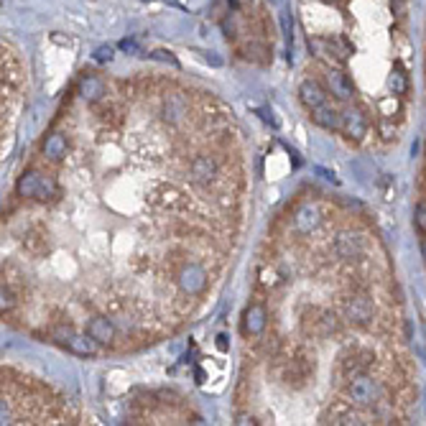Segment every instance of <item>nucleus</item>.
<instances>
[{"mask_svg":"<svg viewBox=\"0 0 426 426\" xmlns=\"http://www.w3.org/2000/svg\"><path fill=\"white\" fill-rule=\"evenodd\" d=\"M15 192L18 197H29V199H38V202H46V199H54L59 197V184L46 176L41 172H23L15 181Z\"/></svg>","mask_w":426,"mask_h":426,"instance_id":"f257e3e1","label":"nucleus"},{"mask_svg":"<svg viewBox=\"0 0 426 426\" xmlns=\"http://www.w3.org/2000/svg\"><path fill=\"white\" fill-rule=\"evenodd\" d=\"M347 396L355 406H373L381 398V386L378 381H373L367 373H360L352 378V383L347 386Z\"/></svg>","mask_w":426,"mask_h":426,"instance_id":"f03ea898","label":"nucleus"},{"mask_svg":"<svg viewBox=\"0 0 426 426\" xmlns=\"http://www.w3.org/2000/svg\"><path fill=\"white\" fill-rule=\"evenodd\" d=\"M176 284H179V289L187 294V296H197V294H202L204 286H207V271H204L202 266H197V263H187V266L179 271Z\"/></svg>","mask_w":426,"mask_h":426,"instance_id":"7ed1b4c3","label":"nucleus"},{"mask_svg":"<svg viewBox=\"0 0 426 426\" xmlns=\"http://www.w3.org/2000/svg\"><path fill=\"white\" fill-rule=\"evenodd\" d=\"M344 317H347V321L350 324H358V327H365V324H370L375 317V304L367 296H352V299H347V304H344Z\"/></svg>","mask_w":426,"mask_h":426,"instance_id":"20e7f679","label":"nucleus"},{"mask_svg":"<svg viewBox=\"0 0 426 426\" xmlns=\"http://www.w3.org/2000/svg\"><path fill=\"white\" fill-rule=\"evenodd\" d=\"M340 130H342L350 141H363V135L367 133V115L360 110V107H347V110H342Z\"/></svg>","mask_w":426,"mask_h":426,"instance_id":"39448f33","label":"nucleus"},{"mask_svg":"<svg viewBox=\"0 0 426 426\" xmlns=\"http://www.w3.org/2000/svg\"><path fill=\"white\" fill-rule=\"evenodd\" d=\"M268 324V312L263 304H250L243 314V335L245 337H258L263 335V329Z\"/></svg>","mask_w":426,"mask_h":426,"instance_id":"423d86ee","label":"nucleus"},{"mask_svg":"<svg viewBox=\"0 0 426 426\" xmlns=\"http://www.w3.org/2000/svg\"><path fill=\"white\" fill-rule=\"evenodd\" d=\"M294 225H296V230L301 235H309V232H314L317 227L321 225V212L317 204L312 202H304L299 210L294 212Z\"/></svg>","mask_w":426,"mask_h":426,"instance_id":"0eeeda50","label":"nucleus"},{"mask_svg":"<svg viewBox=\"0 0 426 426\" xmlns=\"http://www.w3.org/2000/svg\"><path fill=\"white\" fill-rule=\"evenodd\" d=\"M189 174H192V181L195 184H199V187H207V184H212L217 176V161L212 156H197L195 161H192V166H189Z\"/></svg>","mask_w":426,"mask_h":426,"instance_id":"6e6552de","label":"nucleus"},{"mask_svg":"<svg viewBox=\"0 0 426 426\" xmlns=\"http://www.w3.org/2000/svg\"><path fill=\"white\" fill-rule=\"evenodd\" d=\"M299 100L301 105L309 107V110H317L319 105H324V100H327V92L321 87L317 79H304L299 84Z\"/></svg>","mask_w":426,"mask_h":426,"instance_id":"1a4fd4ad","label":"nucleus"},{"mask_svg":"<svg viewBox=\"0 0 426 426\" xmlns=\"http://www.w3.org/2000/svg\"><path fill=\"white\" fill-rule=\"evenodd\" d=\"M335 248L342 258H360L363 250H365V243H363V238L355 235V232H342V235L337 238Z\"/></svg>","mask_w":426,"mask_h":426,"instance_id":"9d476101","label":"nucleus"},{"mask_svg":"<svg viewBox=\"0 0 426 426\" xmlns=\"http://www.w3.org/2000/svg\"><path fill=\"white\" fill-rule=\"evenodd\" d=\"M187 110H189V105H187V100H184V95H169V98L164 100V110H161V115H164L166 123L176 125V123L184 120Z\"/></svg>","mask_w":426,"mask_h":426,"instance_id":"9b49d317","label":"nucleus"},{"mask_svg":"<svg viewBox=\"0 0 426 426\" xmlns=\"http://www.w3.org/2000/svg\"><path fill=\"white\" fill-rule=\"evenodd\" d=\"M87 335L95 337L100 344H110L115 340V324L107 317H92L87 324Z\"/></svg>","mask_w":426,"mask_h":426,"instance_id":"f8f14e48","label":"nucleus"},{"mask_svg":"<svg viewBox=\"0 0 426 426\" xmlns=\"http://www.w3.org/2000/svg\"><path fill=\"white\" fill-rule=\"evenodd\" d=\"M327 82H329V92H332L337 100L347 102V100L352 98V84H350V79H347V75H344L342 69H329Z\"/></svg>","mask_w":426,"mask_h":426,"instance_id":"ddd939ff","label":"nucleus"},{"mask_svg":"<svg viewBox=\"0 0 426 426\" xmlns=\"http://www.w3.org/2000/svg\"><path fill=\"white\" fill-rule=\"evenodd\" d=\"M67 347L75 352V355H82V358H95V355H98V350H100V342L90 335H72L67 340Z\"/></svg>","mask_w":426,"mask_h":426,"instance_id":"4468645a","label":"nucleus"},{"mask_svg":"<svg viewBox=\"0 0 426 426\" xmlns=\"http://www.w3.org/2000/svg\"><path fill=\"white\" fill-rule=\"evenodd\" d=\"M79 98L84 102H100V100L105 98V82L100 77H84L82 82H79Z\"/></svg>","mask_w":426,"mask_h":426,"instance_id":"2eb2a0df","label":"nucleus"},{"mask_svg":"<svg viewBox=\"0 0 426 426\" xmlns=\"http://www.w3.org/2000/svg\"><path fill=\"white\" fill-rule=\"evenodd\" d=\"M312 120H314L319 128H324V130H340L342 112H337L335 107H329V105H319L317 110H312Z\"/></svg>","mask_w":426,"mask_h":426,"instance_id":"dca6fc26","label":"nucleus"},{"mask_svg":"<svg viewBox=\"0 0 426 426\" xmlns=\"http://www.w3.org/2000/svg\"><path fill=\"white\" fill-rule=\"evenodd\" d=\"M41 151H44V156L49 158V161H61V158L67 156V138L61 133H49L44 146H41Z\"/></svg>","mask_w":426,"mask_h":426,"instance_id":"f3484780","label":"nucleus"},{"mask_svg":"<svg viewBox=\"0 0 426 426\" xmlns=\"http://www.w3.org/2000/svg\"><path fill=\"white\" fill-rule=\"evenodd\" d=\"M370 363H373V355H370V352H363V355H358V358H355V363H352V358L344 360V370H347V373H352V378H355V375L365 373L367 367H370Z\"/></svg>","mask_w":426,"mask_h":426,"instance_id":"a211bd4d","label":"nucleus"},{"mask_svg":"<svg viewBox=\"0 0 426 426\" xmlns=\"http://www.w3.org/2000/svg\"><path fill=\"white\" fill-rule=\"evenodd\" d=\"M388 87L393 95H406L409 79H406V72L401 67H393V72H390V77H388Z\"/></svg>","mask_w":426,"mask_h":426,"instance_id":"6ab92c4d","label":"nucleus"},{"mask_svg":"<svg viewBox=\"0 0 426 426\" xmlns=\"http://www.w3.org/2000/svg\"><path fill=\"white\" fill-rule=\"evenodd\" d=\"M278 21H281V31H284V41H286V46H291V38H294V21H291V13H289V10H281V15H278Z\"/></svg>","mask_w":426,"mask_h":426,"instance_id":"aec40b11","label":"nucleus"},{"mask_svg":"<svg viewBox=\"0 0 426 426\" xmlns=\"http://www.w3.org/2000/svg\"><path fill=\"white\" fill-rule=\"evenodd\" d=\"M13 307H15V296H13V291L3 286V291H0V312L6 314V312H10V309H13Z\"/></svg>","mask_w":426,"mask_h":426,"instance_id":"412c9836","label":"nucleus"},{"mask_svg":"<svg viewBox=\"0 0 426 426\" xmlns=\"http://www.w3.org/2000/svg\"><path fill=\"white\" fill-rule=\"evenodd\" d=\"M151 59L166 61V64H172V67H179V59H176L172 52H166V49H156V52H151Z\"/></svg>","mask_w":426,"mask_h":426,"instance_id":"4be33fe9","label":"nucleus"},{"mask_svg":"<svg viewBox=\"0 0 426 426\" xmlns=\"http://www.w3.org/2000/svg\"><path fill=\"white\" fill-rule=\"evenodd\" d=\"M112 54H115V49H112L110 44L98 46V49H95V61H98V64H107V61L112 59Z\"/></svg>","mask_w":426,"mask_h":426,"instance_id":"5701e85b","label":"nucleus"},{"mask_svg":"<svg viewBox=\"0 0 426 426\" xmlns=\"http://www.w3.org/2000/svg\"><path fill=\"white\" fill-rule=\"evenodd\" d=\"M413 222L421 232H426V199L416 204V212H413Z\"/></svg>","mask_w":426,"mask_h":426,"instance_id":"b1692460","label":"nucleus"},{"mask_svg":"<svg viewBox=\"0 0 426 426\" xmlns=\"http://www.w3.org/2000/svg\"><path fill=\"white\" fill-rule=\"evenodd\" d=\"M120 49L128 54H141V46L135 44L133 38H123V41H120Z\"/></svg>","mask_w":426,"mask_h":426,"instance_id":"393cba45","label":"nucleus"},{"mask_svg":"<svg viewBox=\"0 0 426 426\" xmlns=\"http://www.w3.org/2000/svg\"><path fill=\"white\" fill-rule=\"evenodd\" d=\"M217 350L227 352L230 350V342H227V335H217Z\"/></svg>","mask_w":426,"mask_h":426,"instance_id":"a878e982","label":"nucleus"},{"mask_svg":"<svg viewBox=\"0 0 426 426\" xmlns=\"http://www.w3.org/2000/svg\"><path fill=\"white\" fill-rule=\"evenodd\" d=\"M235 424H240V426H248V424H258V421L253 419V416H245V413H240L238 416V421Z\"/></svg>","mask_w":426,"mask_h":426,"instance_id":"bb28decb","label":"nucleus"},{"mask_svg":"<svg viewBox=\"0 0 426 426\" xmlns=\"http://www.w3.org/2000/svg\"><path fill=\"white\" fill-rule=\"evenodd\" d=\"M197 383H199V386H202V383H204V373H202V370H199V367H197Z\"/></svg>","mask_w":426,"mask_h":426,"instance_id":"cd10ccee","label":"nucleus"},{"mask_svg":"<svg viewBox=\"0 0 426 426\" xmlns=\"http://www.w3.org/2000/svg\"><path fill=\"white\" fill-rule=\"evenodd\" d=\"M421 258H424V261H426V240H424V243H421Z\"/></svg>","mask_w":426,"mask_h":426,"instance_id":"c85d7f7f","label":"nucleus"}]
</instances>
